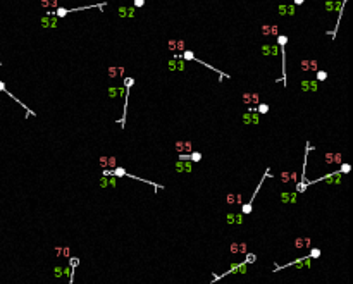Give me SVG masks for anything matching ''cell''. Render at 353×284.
Instances as JSON below:
<instances>
[{"label": "cell", "mask_w": 353, "mask_h": 284, "mask_svg": "<svg viewBox=\"0 0 353 284\" xmlns=\"http://www.w3.org/2000/svg\"><path fill=\"white\" fill-rule=\"evenodd\" d=\"M174 150L178 153H191V150H193V143L190 141V140H181V141H176L174 143Z\"/></svg>", "instance_id": "obj_1"}, {"label": "cell", "mask_w": 353, "mask_h": 284, "mask_svg": "<svg viewBox=\"0 0 353 284\" xmlns=\"http://www.w3.org/2000/svg\"><path fill=\"white\" fill-rule=\"evenodd\" d=\"M243 122L245 124H258V114H257V110L250 109V110L245 112L243 114Z\"/></svg>", "instance_id": "obj_2"}, {"label": "cell", "mask_w": 353, "mask_h": 284, "mask_svg": "<svg viewBox=\"0 0 353 284\" xmlns=\"http://www.w3.org/2000/svg\"><path fill=\"white\" fill-rule=\"evenodd\" d=\"M319 88V81H310V79H305V81L300 83V90L302 92H317Z\"/></svg>", "instance_id": "obj_3"}, {"label": "cell", "mask_w": 353, "mask_h": 284, "mask_svg": "<svg viewBox=\"0 0 353 284\" xmlns=\"http://www.w3.org/2000/svg\"><path fill=\"white\" fill-rule=\"evenodd\" d=\"M243 103H246V105L260 103V95L258 93H243Z\"/></svg>", "instance_id": "obj_4"}, {"label": "cell", "mask_w": 353, "mask_h": 284, "mask_svg": "<svg viewBox=\"0 0 353 284\" xmlns=\"http://www.w3.org/2000/svg\"><path fill=\"white\" fill-rule=\"evenodd\" d=\"M174 169L176 172H191V162H184V160H179V162L174 164Z\"/></svg>", "instance_id": "obj_5"}, {"label": "cell", "mask_w": 353, "mask_h": 284, "mask_svg": "<svg viewBox=\"0 0 353 284\" xmlns=\"http://www.w3.org/2000/svg\"><path fill=\"white\" fill-rule=\"evenodd\" d=\"M40 24L43 28H57V17L55 16H45V17H41Z\"/></svg>", "instance_id": "obj_6"}, {"label": "cell", "mask_w": 353, "mask_h": 284, "mask_svg": "<svg viewBox=\"0 0 353 284\" xmlns=\"http://www.w3.org/2000/svg\"><path fill=\"white\" fill-rule=\"evenodd\" d=\"M119 17H134V14H136V7H119Z\"/></svg>", "instance_id": "obj_7"}, {"label": "cell", "mask_w": 353, "mask_h": 284, "mask_svg": "<svg viewBox=\"0 0 353 284\" xmlns=\"http://www.w3.org/2000/svg\"><path fill=\"white\" fill-rule=\"evenodd\" d=\"M341 7H343V2H339V0H327L326 2V10H329V12H333V10L341 12Z\"/></svg>", "instance_id": "obj_8"}, {"label": "cell", "mask_w": 353, "mask_h": 284, "mask_svg": "<svg viewBox=\"0 0 353 284\" xmlns=\"http://www.w3.org/2000/svg\"><path fill=\"white\" fill-rule=\"evenodd\" d=\"M277 52V45H262V53L263 55H271V53H276Z\"/></svg>", "instance_id": "obj_9"}, {"label": "cell", "mask_w": 353, "mask_h": 284, "mask_svg": "<svg viewBox=\"0 0 353 284\" xmlns=\"http://www.w3.org/2000/svg\"><path fill=\"white\" fill-rule=\"evenodd\" d=\"M124 93H126L124 88H109V97H110V98L121 97V95H124Z\"/></svg>", "instance_id": "obj_10"}, {"label": "cell", "mask_w": 353, "mask_h": 284, "mask_svg": "<svg viewBox=\"0 0 353 284\" xmlns=\"http://www.w3.org/2000/svg\"><path fill=\"white\" fill-rule=\"evenodd\" d=\"M107 76H109L110 79L117 78V76H119V67H114V66H110V67L107 69Z\"/></svg>", "instance_id": "obj_11"}, {"label": "cell", "mask_w": 353, "mask_h": 284, "mask_svg": "<svg viewBox=\"0 0 353 284\" xmlns=\"http://www.w3.org/2000/svg\"><path fill=\"white\" fill-rule=\"evenodd\" d=\"M226 200H227V203H229V205H232L234 202H241V195H232V193H229Z\"/></svg>", "instance_id": "obj_12"}, {"label": "cell", "mask_w": 353, "mask_h": 284, "mask_svg": "<svg viewBox=\"0 0 353 284\" xmlns=\"http://www.w3.org/2000/svg\"><path fill=\"white\" fill-rule=\"evenodd\" d=\"M317 72V78H315V81H326L327 79V72L326 71H315Z\"/></svg>", "instance_id": "obj_13"}, {"label": "cell", "mask_w": 353, "mask_h": 284, "mask_svg": "<svg viewBox=\"0 0 353 284\" xmlns=\"http://www.w3.org/2000/svg\"><path fill=\"white\" fill-rule=\"evenodd\" d=\"M258 107H257V110H258V114H267L269 112V105L267 103H257Z\"/></svg>", "instance_id": "obj_14"}, {"label": "cell", "mask_w": 353, "mask_h": 284, "mask_svg": "<svg viewBox=\"0 0 353 284\" xmlns=\"http://www.w3.org/2000/svg\"><path fill=\"white\" fill-rule=\"evenodd\" d=\"M184 48H186V43L183 40H176V50L178 52H184Z\"/></svg>", "instance_id": "obj_15"}, {"label": "cell", "mask_w": 353, "mask_h": 284, "mask_svg": "<svg viewBox=\"0 0 353 284\" xmlns=\"http://www.w3.org/2000/svg\"><path fill=\"white\" fill-rule=\"evenodd\" d=\"M188 159H190V160H191V162H198V160H200V159H202V155H200V153H198V152H193L191 155H188Z\"/></svg>", "instance_id": "obj_16"}, {"label": "cell", "mask_w": 353, "mask_h": 284, "mask_svg": "<svg viewBox=\"0 0 353 284\" xmlns=\"http://www.w3.org/2000/svg\"><path fill=\"white\" fill-rule=\"evenodd\" d=\"M107 167H117L116 157H107Z\"/></svg>", "instance_id": "obj_17"}, {"label": "cell", "mask_w": 353, "mask_h": 284, "mask_svg": "<svg viewBox=\"0 0 353 284\" xmlns=\"http://www.w3.org/2000/svg\"><path fill=\"white\" fill-rule=\"evenodd\" d=\"M300 67H302V71H310V61H308V59H307V61H302Z\"/></svg>", "instance_id": "obj_18"}, {"label": "cell", "mask_w": 353, "mask_h": 284, "mask_svg": "<svg viewBox=\"0 0 353 284\" xmlns=\"http://www.w3.org/2000/svg\"><path fill=\"white\" fill-rule=\"evenodd\" d=\"M276 38H277V45H279V47H284L286 41H288V38H286V36H281V35H277Z\"/></svg>", "instance_id": "obj_19"}, {"label": "cell", "mask_w": 353, "mask_h": 284, "mask_svg": "<svg viewBox=\"0 0 353 284\" xmlns=\"http://www.w3.org/2000/svg\"><path fill=\"white\" fill-rule=\"evenodd\" d=\"M262 35L263 36H271V26L269 24H263L262 26Z\"/></svg>", "instance_id": "obj_20"}, {"label": "cell", "mask_w": 353, "mask_h": 284, "mask_svg": "<svg viewBox=\"0 0 353 284\" xmlns=\"http://www.w3.org/2000/svg\"><path fill=\"white\" fill-rule=\"evenodd\" d=\"M295 12H296L295 5H286V16H295Z\"/></svg>", "instance_id": "obj_21"}, {"label": "cell", "mask_w": 353, "mask_h": 284, "mask_svg": "<svg viewBox=\"0 0 353 284\" xmlns=\"http://www.w3.org/2000/svg\"><path fill=\"white\" fill-rule=\"evenodd\" d=\"M326 162H327V164H334V153L333 152L326 153Z\"/></svg>", "instance_id": "obj_22"}, {"label": "cell", "mask_w": 353, "mask_h": 284, "mask_svg": "<svg viewBox=\"0 0 353 284\" xmlns=\"http://www.w3.org/2000/svg\"><path fill=\"white\" fill-rule=\"evenodd\" d=\"M277 35H279V26L272 24L271 26V36H277Z\"/></svg>", "instance_id": "obj_23"}, {"label": "cell", "mask_w": 353, "mask_h": 284, "mask_svg": "<svg viewBox=\"0 0 353 284\" xmlns=\"http://www.w3.org/2000/svg\"><path fill=\"white\" fill-rule=\"evenodd\" d=\"M167 48L171 52H176V40H169V43H167Z\"/></svg>", "instance_id": "obj_24"}, {"label": "cell", "mask_w": 353, "mask_h": 284, "mask_svg": "<svg viewBox=\"0 0 353 284\" xmlns=\"http://www.w3.org/2000/svg\"><path fill=\"white\" fill-rule=\"evenodd\" d=\"M176 71H184V62L176 59Z\"/></svg>", "instance_id": "obj_25"}, {"label": "cell", "mask_w": 353, "mask_h": 284, "mask_svg": "<svg viewBox=\"0 0 353 284\" xmlns=\"http://www.w3.org/2000/svg\"><path fill=\"white\" fill-rule=\"evenodd\" d=\"M310 71H319V64H317V61H310Z\"/></svg>", "instance_id": "obj_26"}, {"label": "cell", "mask_w": 353, "mask_h": 284, "mask_svg": "<svg viewBox=\"0 0 353 284\" xmlns=\"http://www.w3.org/2000/svg\"><path fill=\"white\" fill-rule=\"evenodd\" d=\"M145 0H133V7H143Z\"/></svg>", "instance_id": "obj_27"}, {"label": "cell", "mask_w": 353, "mask_h": 284, "mask_svg": "<svg viewBox=\"0 0 353 284\" xmlns=\"http://www.w3.org/2000/svg\"><path fill=\"white\" fill-rule=\"evenodd\" d=\"M238 252H241V253H246V244H245V243H240V244H238Z\"/></svg>", "instance_id": "obj_28"}, {"label": "cell", "mask_w": 353, "mask_h": 284, "mask_svg": "<svg viewBox=\"0 0 353 284\" xmlns=\"http://www.w3.org/2000/svg\"><path fill=\"white\" fill-rule=\"evenodd\" d=\"M169 71H176V59L169 61Z\"/></svg>", "instance_id": "obj_29"}, {"label": "cell", "mask_w": 353, "mask_h": 284, "mask_svg": "<svg viewBox=\"0 0 353 284\" xmlns=\"http://www.w3.org/2000/svg\"><path fill=\"white\" fill-rule=\"evenodd\" d=\"M334 164H341V153H334Z\"/></svg>", "instance_id": "obj_30"}, {"label": "cell", "mask_w": 353, "mask_h": 284, "mask_svg": "<svg viewBox=\"0 0 353 284\" xmlns=\"http://www.w3.org/2000/svg\"><path fill=\"white\" fill-rule=\"evenodd\" d=\"M281 177H282V183H288L289 181V172H282Z\"/></svg>", "instance_id": "obj_31"}, {"label": "cell", "mask_w": 353, "mask_h": 284, "mask_svg": "<svg viewBox=\"0 0 353 284\" xmlns=\"http://www.w3.org/2000/svg\"><path fill=\"white\" fill-rule=\"evenodd\" d=\"M40 4H41V7H45V9L50 7V0H40Z\"/></svg>", "instance_id": "obj_32"}, {"label": "cell", "mask_w": 353, "mask_h": 284, "mask_svg": "<svg viewBox=\"0 0 353 284\" xmlns=\"http://www.w3.org/2000/svg\"><path fill=\"white\" fill-rule=\"evenodd\" d=\"M100 165L102 167H107V157H103V155L100 157Z\"/></svg>", "instance_id": "obj_33"}, {"label": "cell", "mask_w": 353, "mask_h": 284, "mask_svg": "<svg viewBox=\"0 0 353 284\" xmlns=\"http://www.w3.org/2000/svg\"><path fill=\"white\" fill-rule=\"evenodd\" d=\"M114 172L117 174V176H128V174H126V171H124V169H116V171H114Z\"/></svg>", "instance_id": "obj_34"}, {"label": "cell", "mask_w": 353, "mask_h": 284, "mask_svg": "<svg viewBox=\"0 0 353 284\" xmlns=\"http://www.w3.org/2000/svg\"><path fill=\"white\" fill-rule=\"evenodd\" d=\"M310 257L317 258V257H321V252H319V250H312V252H310Z\"/></svg>", "instance_id": "obj_35"}, {"label": "cell", "mask_w": 353, "mask_h": 284, "mask_svg": "<svg viewBox=\"0 0 353 284\" xmlns=\"http://www.w3.org/2000/svg\"><path fill=\"white\" fill-rule=\"evenodd\" d=\"M231 253H238V243L231 244Z\"/></svg>", "instance_id": "obj_36"}, {"label": "cell", "mask_w": 353, "mask_h": 284, "mask_svg": "<svg viewBox=\"0 0 353 284\" xmlns=\"http://www.w3.org/2000/svg\"><path fill=\"white\" fill-rule=\"evenodd\" d=\"M50 7L57 9V7H59V0H50Z\"/></svg>", "instance_id": "obj_37"}, {"label": "cell", "mask_w": 353, "mask_h": 284, "mask_svg": "<svg viewBox=\"0 0 353 284\" xmlns=\"http://www.w3.org/2000/svg\"><path fill=\"white\" fill-rule=\"evenodd\" d=\"M253 260H255V255H248L246 257V264H252Z\"/></svg>", "instance_id": "obj_38"}, {"label": "cell", "mask_w": 353, "mask_h": 284, "mask_svg": "<svg viewBox=\"0 0 353 284\" xmlns=\"http://www.w3.org/2000/svg\"><path fill=\"white\" fill-rule=\"evenodd\" d=\"M341 165H343V167H341L343 172H348V171H350V165H348V164H341Z\"/></svg>", "instance_id": "obj_39"}, {"label": "cell", "mask_w": 353, "mask_h": 284, "mask_svg": "<svg viewBox=\"0 0 353 284\" xmlns=\"http://www.w3.org/2000/svg\"><path fill=\"white\" fill-rule=\"evenodd\" d=\"M305 0H295V5H302Z\"/></svg>", "instance_id": "obj_40"}]
</instances>
